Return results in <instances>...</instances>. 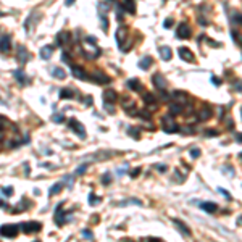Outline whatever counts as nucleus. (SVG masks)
Segmentation results:
<instances>
[{"label": "nucleus", "mask_w": 242, "mask_h": 242, "mask_svg": "<svg viewBox=\"0 0 242 242\" xmlns=\"http://www.w3.org/2000/svg\"><path fill=\"white\" fill-rule=\"evenodd\" d=\"M239 157H240V158H242V152H240V155H239Z\"/></svg>", "instance_id": "obj_57"}, {"label": "nucleus", "mask_w": 242, "mask_h": 242, "mask_svg": "<svg viewBox=\"0 0 242 242\" xmlns=\"http://www.w3.org/2000/svg\"><path fill=\"white\" fill-rule=\"evenodd\" d=\"M191 36H192L191 26H189L187 23H181V24L178 26V31H176V37H179V39L186 41V39H189Z\"/></svg>", "instance_id": "obj_4"}, {"label": "nucleus", "mask_w": 242, "mask_h": 242, "mask_svg": "<svg viewBox=\"0 0 242 242\" xmlns=\"http://www.w3.org/2000/svg\"><path fill=\"white\" fill-rule=\"evenodd\" d=\"M50 73H52V76L58 78V79H65V78H66V73H65V70H60L58 66L52 68V70H50Z\"/></svg>", "instance_id": "obj_24"}, {"label": "nucleus", "mask_w": 242, "mask_h": 242, "mask_svg": "<svg viewBox=\"0 0 242 242\" xmlns=\"http://www.w3.org/2000/svg\"><path fill=\"white\" fill-rule=\"evenodd\" d=\"M173 23H174V21H173V18H168V20H165L163 26H165V27H171V26H173Z\"/></svg>", "instance_id": "obj_42"}, {"label": "nucleus", "mask_w": 242, "mask_h": 242, "mask_svg": "<svg viewBox=\"0 0 242 242\" xmlns=\"http://www.w3.org/2000/svg\"><path fill=\"white\" fill-rule=\"evenodd\" d=\"M124 10L129 13H136V7H134V0H124Z\"/></svg>", "instance_id": "obj_28"}, {"label": "nucleus", "mask_w": 242, "mask_h": 242, "mask_svg": "<svg viewBox=\"0 0 242 242\" xmlns=\"http://www.w3.org/2000/svg\"><path fill=\"white\" fill-rule=\"evenodd\" d=\"M5 126H7V118L0 116V131H2V129H5Z\"/></svg>", "instance_id": "obj_41"}, {"label": "nucleus", "mask_w": 242, "mask_h": 242, "mask_svg": "<svg viewBox=\"0 0 242 242\" xmlns=\"http://www.w3.org/2000/svg\"><path fill=\"white\" fill-rule=\"evenodd\" d=\"M220 133L216 131V129H207V131H205V136L207 137H216Z\"/></svg>", "instance_id": "obj_32"}, {"label": "nucleus", "mask_w": 242, "mask_h": 242, "mask_svg": "<svg viewBox=\"0 0 242 242\" xmlns=\"http://www.w3.org/2000/svg\"><path fill=\"white\" fill-rule=\"evenodd\" d=\"M65 44H70V34H68V32H60V34L57 36V45L63 47Z\"/></svg>", "instance_id": "obj_18"}, {"label": "nucleus", "mask_w": 242, "mask_h": 242, "mask_svg": "<svg viewBox=\"0 0 242 242\" xmlns=\"http://www.w3.org/2000/svg\"><path fill=\"white\" fill-rule=\"evenodd\" d=\"M211 116H213L211 108H210V107H203V108L200 110V113H199V121H207V119H210Z\"/></svg>", "instance_id": "obj_14"}, {"label": "nucleus", "mask_w": 242, "mask_h": 242, "mask_svg": "<svg viewBox=\"0 0 242 242\" xmlns=\"http://www.w3.org/2000/svg\"><path fill=\"white\" fill-rule=\"evenodd\" d=\"M73 92L70 89H61L60 90V99H73Z\"/></svg>", "instance_id": "obj_30"}, {"label": "nucleus", "mask_w": 242, "mask_h": 242, "mask_svg": "<svg viewBox=\"0 0 242 242\" xmlns=\"http://www.w3.org/2000/svg\"><path fill=\"white\" fill-rule=\"evenodd\" d=\"M211 82L213 86H221V79H218L216 76H211Z\"/></svg>", "instance_id": "obj_44"}, {"label": "nucleus", "mask_w": 242, "mask_h": 242, "mask_svg": "<svg viewBox=\"0 0 242 242\" xmlns=\"http://www.w3.org/2000/svg\"><path fill=\"white\" fill-rule=\"evenodd\" d=\"M178 53H179V57H181L184 61H187V63H194V61H195L194 53H192L187 47H179V49H178Z\"/></svg>", "instance_id": "obj_7"}, {"label": "nucleus", "mask_w": 242, "mask_h": 242, "mask_svg": "<svg viewBox=\"0 0 242 242\" xmlns=\"http://www.w3.org/2000/svg\"><path fill=\"white\" fill-rule=\"evenodd\" d=\"M150 65H152V58L150 57H144L141 61H139V68H141V70H148V68H150Z\"/></svg>", "instance_id": "obj_25"}, {"label": "nucleus", "mask_w": 242, "mask_h": 242, "mask_svg": "<svg viewBox=\"0 0 242 242\" xmlns=\"http://www.w3.org/2000/svg\"><path fill=\"white\" fill-rule=\"evenodd\" d=\"M173 223H174L176 226H178V229H179V231L182 232L184 236H187V237L191 236V229H189L187 226H186V225H184V223H182L181 220H173Z\"/></svg>", "instance_id": "obj_16"}, {"label": "nucleus", "mask_w": 242, "mask_h": 242, "mask_svg": "<svg viewBox=\"0 0 242 242\" xmlns=\"http://www.w3.org/2000/svg\"><path fill=\"white\" fill-rule=\"evenodd\" d=\"M73 76L78 78V79H89V76L84 73V70L81 66H73Z\"/></svg>", "instance_id": "obj_17"}, {"label": "nucleus", "mask_w": 242, "mask_h": 242, "mask_svg": "<svg viewBox=\"0 0 242 242\" xmlns=\"http://www.w3.org/2000/svg\"><path fill=\"white\" fill-rule=\"evenodd\" d=\"M162 123H163V131L168 133V134H170V133H178V131H181V128L174 123L171 116H165V118L162 119Z\"/></svg>", "instance_id": "obj_2"}, {"label": "nucleus", "mask_w": 242, "mask_h": 242, "mask_svg": "<svg viewBox=\"0 0 242 242\" xmlns=\"http://www.w3.org/2000/svg\"><path fill=\"white\" fill-rule=\"evenodd\" d=\"M218 192H220L221 195H225V197H226L228 200H231V195H229V192H228V191H225V189H221V187H218Z\"/></svg>", "instance_id": "obj_37"}, {"label": "nucleus", "mask_w": 242, "mask_h": 242, "mask_svg": "<svg viewBox=\"0 0 242 242\" xmlns=\"http://www.w3.org/2000/svg\"><path fill=\"white\" fill-rule=\"evenodd\" d=\"M240 113H242V110H240Z\"/></svg>", "instance_id": "obj_59"}, {"label": "nucleus", "mask_w": 242, "mask_h": 242, "mask_svg": "<svg viewBox=\"0 0 242 242\" xmlns=\"http://www.w3.org/2000/svg\"><path fill=\"white\" fill-rule=\"evenodd\" d=\"M207 41L210 42L211 47H220V45H221V44H220V42H216V41H211V39H207Z\"/></svg>", "instance_id": "obj_50"}, {"label": "nucleus", "mask_w": 242, "mask_h": 242, "mask_svg": "<svg viewBox=\"0 0 242 242\" xmlns=\"http://www.w3.org/2000/svg\"><path fill=\"white\" fill-rule=\"evenodd\" d=\"M170 113H171V115H181V113H182V105H181V104H171Z\"/></svg>", "instance_id": "obj_27"}, {"label": "nucleus", "mask_w": 242, "mask_h": 242, "mask_svg": "<svg viewBox=\"0 0 242 242\" xmlns=\"http://www.w3.org/2000/svg\"><path fill=\"white\" fill-rule=\"evenodd\" d=\"M128 133L131 134L134 139H139V129H137V128H131V129H128Z\"/></svg>", "instance_id": "obj_33"}, {"label": "nucleus", "mask_w": 242, "mask_h": 242, "mask_svg": "<svg viewBox=\"0 0 242 242\" xmlns=\"http://www.w3.org/2000/svg\"><path fill=\"white\" fill-rule=\"evenodd\" d=\"M110 181H111V176L107 173V174L104 176V178H102V182H104V184H110Z\"/></svg>", "instance_id": "obj_43"}, {"label": "nucleus", "mask_w": 242, "mask_h": 242, "mask_svg": "<svg viewBox=\"0 0 242 242\" xmlns=\"http://www.w3.org/2000/svg\"><path fill=\"white\" fill-rule=\"evenodd\" d=\"M61 189H63V182H57V184H53V187H50L49 194H50V195H57Z\"/></svg>", "instance_id": "obj_29"}, {"label": "nucleus", "mask_w": 242, "mask_h": 242, "mask_svg": "<svg viewBox=\"0 0 242 242\" xmlns=\"http://www.w3.org/2000/svg\"><path fill=\"white\" fill-rule=\"evenodd\" d=\"M142 100L145 102L147 105H153L155 102H157V99H155V95L153 94H150V92H145V94L142 95Z\"/></svg>", "instance_id": "obj_26"}, {"label": "nucleus", "mask_w": 242, "mask_h": 242, "mask_svg": "<svg viewBox=\"0 0 242 242\" xmlns=\"http://www.w3.org/2000/svg\"><path fill=\"white\" fill-rule=\"evenodd\" d=\"M200 207H202V210H205L207 213H216L218 211V205L216 203H213V202H203V203H200Z\"/></svg>", "instance_id": "obj_13"}, {"label": "nucleus", "mask_w": 242, "mask_h": 242, "mask_svg": "<svg viewBox=\"0 0 242 242\" xmlns=\"http://www.w3.org/2000/svg\"><path fill=\"white\" fill-rule=\"evenodd\" d=\"M61 61H63V63H68V65L71 63V61H70V55H68L66 52H63V53H61Z\"/></svg>", "instance_id": "obj_35"}, {"label": "nucleus", "mask_w": 242, "mask_h": 242, "mask_svg": "<svg viewBox=\"0 0 242 242\" xmlns=\"http://www.w3.org/2000/svg\"><path fill=\"white\" fill-rule=\"evenodd\" d=\"M3 194L5 195H10V194H13V189L12 187H3Z\"/></svg>", "instance_id": "obj_51"}, {"label": "nucleus", "mask_w": 242, "mask_h": 242, "mask_svg": "<svg viewBox=\"0 0 242 242\" xmlns=\"http://www.w3.org/2000/svg\"><path fill=\"white\" fill-rule=\"evenodd\" d=\"M99 203H100V199L97 197L95 194H90V195H89V205L95 207V205H99Z\"/></svg>", "instance_id": "obj_31"}, {"label": "nucleus", "mask_w": 242, "mask_h": 242, "mask_svg": "<svg viewBox=\"0 0 242 242\" xmlns=\"http://www.w3.org/2000/svg\"><path fill=\"white\" fill-rule=\"evenodd\" d=\"M0 207H5V202H3L2 199H0Z\"/></svg>", "instance_id": "obj_56"}, {"label": "nucleus", "mask_w": 242, "mask_h": 242, "mask_svg": "<svg viewBox=\"0 0 242 242\" xmlns=\"http://www.w3.org/2000/svg\"><path fill=\"white\" fill-rule=\"evenodd\" d=\"M152 81H153V86H155L157 89L165 90V87H166V81H165V78H163V74H162V73H155V74H153V78H152Z\"/></svg>", "instance_id": "obj_8"}, {"label": "nucleus", "mask_w": 242, "mask_h": 242, "mask_svg": "<svg viewBox=\"0 0 242 242\" xmlns=\"http://www.w3.org/2000/svg\"><path fill=\"white\" fill-rule=\"evenodd\" d=\"M53 119H55V123H63V121H65V118H63L61 115H55Z\"/></svg>", "instance_id": "obj_47"}, {"label": "nucleus", "mask_w": 242, "mask_h": 242, "mask_svg": "<svg viewBox=\"0 0 242 242\" xmlns=\"http://www.w3.org/2000/svg\"><path fill=\"white\" fill-rule=\"evenodd\" d=\"M82 236H84L86 239H92V232L87 231V229H84V231H82Z\"/></svg>", "instance_id": "obj_48"}, {"label": "nucleus", "mask_w": 242, "mask_h": 242, "mask_svg": "<svg viewBox=\"0 0 242 242\" xmlns=\"http://www.w3.org/2000/svg\"><path fill=\"white\" fill-rule=\"evenodd\" d=\"M191 157L192 158H199L200 157V150H199V148H192V150H191Z\"/></svg>", "instance_id": "obj_36"}, {"label": "nucleus", "mask_w": 242, "mask_h": 242, "mask_svg": "<svg viewBox=\"0 0 242 242\" xmlns=\"http://www.w3.org/2000/svg\"><path fill=\"white\" fill-rule=\"evenodd\" d=\"M13 76H15L18 81H20V84H23V86H24V84H27V81H29V79H27V78L24 76V73H23L21 70H16V71L13 73Z\"/></svg>", "instance_id": "obj_23"}, {"label": "nucleus", "mask_w": 242, "mask_h": 242, "mask_svg": "<svg viewBox=\"0 0 242 242\" xmlns=\"http://www.w3.org/2000/svg\"><path fill=\"white\" fill-rule=\"evenodd\" d=\"M199 23H200L202 26H207V24H208V21H205V20H203V16H200V18H199Z\"/></svg>", "instance_id": "obj_52"}, {"label": "nucleus", "mask_w": 242, "mask_h": 242, "mask_svg": "<svg viewBox=\"0 0 242 242\" xmlns=\"http://www.w3.org/2000/svg\"><path fill=\"white\" fill-rule=\"evenodd\" d=\"M128 203H136V205H141V200H126V202H121L119 205H128Z\"/></svg>", "instance_id": "obj_39"}, {"label": "nucleus", "mask_w": 242, "mask_h": 242, "mask_svg": "<svg viewBox=\"0 0 242 242\" xmlns=\"http://www.w3.org/2000/svg\"><path fill=\"white\" fill-rule=\"evenodd\" d=\"M126 242H128V240H126ZM129 242H133V240H129Z\"/></svg>", "instance_id": "obj_58"}, {"label": "nucleus", "mask_w": 242, "mask_h": 242, "mask_svg": "<svg viewBox=\"0 0 242 242\" xmlns=\"http://www.w3.org/2000/svg\"><path fill=\"white\" fill-rule=\"evenodd\" d=\"M52 53H53V47L52 45H45V47L41 49V57L42 60H49L52 57Z\"/></svg>", "instance_id": "obj_19"}, {"label": "nucleus", "mask_w": 242, "mask_h": 242, "mask_svg": "<svg viewBox=\"0 0 242 242\" xmlns=\"http://www.w3.org/2000/svg\"><path fill=\"white\" fill-rule=\"evenodd\" d=\"M102 27H104V31L108 29V20H107L105 15H102Z\"/></svg>", "instance_id": "obj_34"}, {"label": "nucleus", "mask_w": 242, "mask_h": 242, "mask_svg": "<svg viewBox=\"0 0 242 242\" xmlns=\"http://www.w3.org/2000/svg\"><path fill=\"white\" fill-rule=\"evenodd\" d=\"M116 99H118V95H116L115 90H107V92H104V102H107V104H113Z\"/></svg>", "instance_id": "obj_20"}, {"label": "nucleus", "mask_w": 242, "mask_h": 242, "mask_svg": "<svg viewBox=\"0 0 242 242\" xmlns=\"http://www.w3.org/2000/svg\"><path fill=\"white\" fill-rule=\"evenodd\" d=\"M237 225H239V226H242V215L237 218Z\"/></svg>", "instance_id": "obj_55"}, {"label": "nucleus", "mask_w": 242, "mask_h": 242, "mask_svg": "<svg viewBox=\"0 0 242 242\" xmlns=\"http://www.w3.org/2000/svg\"><path fill=\"white\" fill-rule=\"evenodd\" d=\"M65 211H61V203L57 207V211H55V223H57L58 226H63L65 225Z\"/></svg>", "instance_id": "obj_11"}, {"label": "nucleus", "mask_w": 242, "mask_h": 242, "mask_svg": "<svg viewBox=\"0 0 242 242\" xmlns=\"http://www.w3.org/2000/svg\"><path fill=\"white\" fill-rule=\"evenodd\" d=\"M158 53H160V57H162L165 61H170L171 57H173V52H171L170 47H160V49H158Z\"/></svg>", "instance_id": "obj_15"}, {"label": "nucleus", "mask_w": 242, "mask_h": 242, "mask_svg": "<svg viewBox=\"0 0 242 242\" xmlns=\"http://www.w3.org/2000/svg\"><path fill=\"white\" fill-rule=\"evenodd\" d=\"M157 170L160 173H165L166 170H168V166H166V165H157Z\"/></svg>", "instance_id": "obj_45"}, {"label": "nucleus", "mask_w": 242, "mask_h": 242, "mask_svg": "<svg viewBox=\"0 0 242 242\" xmlns=\"http://www.w3.org/2000/svg\"><path fill=\"white\" fill-rule=\"evenodd\" d=\"M236 139H237V142H242V133H240V134H237V137H236Z\"/></svg>", "instance_id": "obj_54"}, {"label": "nucleus", "mask_w": 242, "mask_h": 242, "mask_svg": "<svg viewBox=\"0 0 242 242\" xmlns=\"http://www.w3.org/2000/svg\"><path fill=\"white\" fill-rule=\"evenodd\" d=\"M234 89H236L237 92H242V81H236V82H234Z\"/></svg>", "instance_id": "obj_40"}, {"label": "nucleus", "mask_w": 242, "mask_h": 242, "mask_svg": "<svg viewBox=\"0 0 242 242\" xmlns=\"http://www.w3.org/2000/svg\"><path fill=\"white\" fill-rule=\"evenodd\" d=\"M18 232H20V226L18 225H3L0 226V236L2 237H16Z\"/></svg>", "instance_id": "obj_1"}, {"label": "nucleus", "mask_w": 242, "mask_h": 242, "mask_svg": "<svg viewBox=\"0 0 242 242\" xmlns=\"http://www.w3.org/2000/svg\"><path fill=\"white\" fill-rule=\"evenodd\" d=\"M27 60H29V52H27L23 45H20V47H18V61L26 63Z\"/></svg>", "instance_id": "obj_12"}, {"label": "nucleus", "mask_w": 242, "mask_h": 242, "mask_svg": "<svg viewBox=\"0 0 242 242\" xmlns=\"http://www.w3.org/2000/svg\"><path fill=\"white\" fill-rule=\"evenodd\" d=\"M126 36H128V29H126V27H119V29L116 31V34H115V39H116V42H118V45H119V49L123 47V44H124Z\"/></svg>", "instance_id": "obj_10"}, {"label": "nucleus", "mask_w": 242, "mask_h": 242, "mask_svg": "<svg viewBox=\"0 0 242 242\" xmlns=\"http://www.w3.org/2000/svg\"><path fill=\"white\" fill-rule=\"evenodd\" d=\"M126 86L131 89V90H142V86H141V82H139V79H129L128 82H126Z\"/></svg>", "instance_id": "obj_21"}, {"label": "nucleus", "mask_w": 242, "mask_h": 242, "mask_svg": "<svg viewBox=\"0 0 242 242\" xmlns=\"http://www.w3.org/2000/svg\"><path fill=\"white\" fill-rule=\"evenodd\" d=\"M89 79H92L95 82V84H110V76H107L105 73H102V71H99V70H95L94 73L89 76Z\"/></svg>", "instance_id": "obj_3"}, {"label": "nucleus", "mask_w": 242, "mask_h": 242, "mask_svg": "<svg viewBox=\"0 0 242 242\" xmlns=\"http://www.w3.org/2000/svg\"><path fill=\"white\" fill-rule=\"evenodd\" d=\"M87 170V165H81L79 168L76 170V174H84V171Z\"/></svg>", "instance_id": "obj_38"}, {"label": "nucleus", "mask_w": 242, "mask_h": 242, "mask_svg": "<svg viewBox=\"0 0 242 242\" xmlns=\"http://www.w3.org/2000/svg\"><path fill=\"white\" fill-rule=\"evenodd\" d=\"M173 97H174L176 100H179L181 105L186 104V102L189 100V99H187V94H186V92H181V90H174V92H173Z\"/></svg>", "instance_id": "obj_22"}, {"label": "nucleus", "mask_w": 242, "mask_h": 242, "mask_svg": "<svg viewBox=\"0 0 242 242\" xmlns=\"http://www.w3.org/2000/svg\"><path fill=\"white\" fill-rule=\"evenodd\" d=\"M105 108H107V111H108V113H115L113 105H111V104H107V102H105Z\"/></svg>", "instance_id": "obj_46"}, {"label": "nucleus", "mask_w": 242, "mask_h": 242, "mask_svg": "<svg viewBox=\"0 0 242 242\" xmlns=\"http://www.w3.org/2000/svg\"><path fill=\"white\" fill-rule=\"evenodd\" d=\"M12 49V37L10 36H2L0 37V52L7 53Z\"/></svg>", "instance_id": "obj_9"}, {"label": "nucleus", "mask_w": 242, "mask_h": 242, "mask_svg": "<svg viewBox=\"0 0 242 242\" xmlns=\"http://www.w3.org/2000/svg\"><path fill=\"white\" fill-rule=\"evenodd\" d=\"M142 171V168H136L133 173H131V176H133V178H137V176H139V173H141Z\"/></svg>", "instance_id": "obj_49"}, {"label": "nucleus", "mask_w": 242, "mask_h": 242, "mask_svg": "<svg viewBox=\"0 0 242 242\" xmlns=\"http://www.w3.org/2000/svg\"><path fill=\"white\" fill-rule=\"evenodd\" d=\"M70 128L71 129H74L78 134H79V137L81 139H86V129H84V126H82L78 119H74V118H71L70 119Z\"/></svg>", "instance_id": "obj_6"}, {"label": "nucleus", "mask_w": 242, "mask_h": 242, "mask_svg": "<svg viewBox=\"0 0 242 242\" xmlns=\"http://www.w3.org/2000/svg\"><path fill=\"white\" fill-rule=\"evenodd\" d=\"M74 3V0H66V2H65V5L66 7H70V5H73Z\"/></svg>", "instance_id": "obj_53"}, {"label": "nucleus", "mask_w": 242, "mask_h": 242, "mask_svg": "<svg viewBox=\"0 0 242 242\" xmlns=\"http://www.w3.org/2000/svg\"><path fill=\"white\" fill-rule=\"evenodd\" d=\"M20 228L26 232V234H31V232L41 231L42 229V225H41V223H37V221H31V223H21Z\"/></svg>", "instance_id": "obj_5"}]
</instances>
